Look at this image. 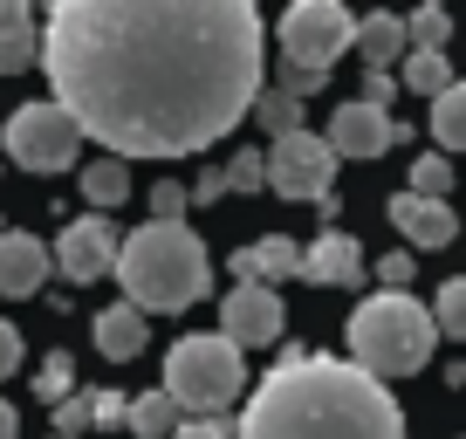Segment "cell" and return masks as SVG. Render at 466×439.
Wrapping results in <instances>:
<instances>
[{
  "label": "cell",
  "instance_id": "6da1fadb",
  "mask_svg": "<svg viewBox=\"0 0 466 439\" xmlns=\"http://www.w3.org/2000/svg\"><path fill=\"white\" fill-rule=\"evenodd\" d=\"M48 103L103 158H192L261 97L254 0H48Z\"/></svg>",
  "mask_w": 466,
  "mask_h": 439
},
{
  "label": "cell",
  "instance_id": "7a4b0ae2",
  "mask_svg": "<svg viewBox=\"0 0 466 439\" xmlns=\"http://www.w3.org/2000/svg\"><path fill=\"white\" fill-rule=\"evenodd\" d=\"M233 439H405V412L391 384H378L350 357H322L295 343L248 392Z\"/></svg>",
  "mask_w": 466,
  "mask_h": 439
},
{
  "label": "cell",
  "instance_id": "3957f363",
  "mask_svg": "<svg viewBox=\"0 0 466 439\" xmlns=\"http://www.w3.org/2000/svg\"><path fill=\"white\" fill-rule=\"evenodd\" d=\"M110 281H124L137 316H178L213 289V254L186 220H145L137 234H116Z\"/></svg>",
  "mask_w": 466,
  "mask_h": 439
},
{
  "label": "cell",
  "instance_id": "277c9868",
  "mask_svg": "<svg viewBox=\"0 0 466 439\" xmlns=\"http://www.w3.org/2000/svg\"><path fill=\"white\" fill-rule=\"evenodd\" d=\"M343 343H350V364L384 384V378H411V371L432 364L439 330H432L419 295L384 289V295H370V302H357V316L343 322Z\"/></svg>",
  "mask_w": 466,
  "mask_h": 439
},
{
  "label": "cell",
  "instance_id": "5b68a950",
  "mask_svg": "<svg viewBox=\"0 0 466 439\" xmlns=\"http://www.w3.org/2000/svg\"><path fill=\"white\" fill-rule=\"evenodd\" d=\"M240 384H248V364H240V351H233L227 337H178L172 351H165V384L158 392L172 398L178 419H219V412L240 398Z\"/></svg>",
  "mask_w": 466,
  "mask_h": 439
},
{
  "label": "cell",
  "instance_id": "8992f818",
  "mask_svg": "<svg viewBox=\"0 0 466 439\" xmlns=\"http://www.w3.org/2000/svg\"><path fill=\"white\" fill-rule=\"evenodd\" d=\"M350 7L343 0H289L275 42H281V69H302V76H329L336 56L350 48Z\"/></svg>",
  "mask_w": 466,
  "mask_h": 439
},
{
  "label": "cell",
  "instance_id": "52a82bcc",
  "mask_svg": "<svg viewBox=\"0 0 466 439\" xmlns=\"http://www.w3.org/2000/svg\"><path fill=\"white\" fill-rule=\"evenodd\" d=\"M0 151L15 165H28V172H69L76 151H83V138H76V124L62 117L56 103H21V110H7Z\"/></svg>",
  "mask_w": 466,
  "mask_h": 439
},
{
  "label": "cell",
  "instance_id": "ba28073f",
  "mask_svg": "<svg viewBox=\"0 0 466 439\" xmlns=\"http://www.w3.org/2000/svg\"><path fill=\"white\" fill-rule=\"evenodd\" d=\"M261 186L268 192H281V199H329V186H336V151L322 145L316 131H289V138H275V145L261 151Z\"/></svg>",
  "mask_w": 466,
  "mask_h": 439
},
{
  "label": "cell",
  "instance_id": "9c48e42d",
  "mask_svg": "<svg viewBox=\"0 0 466 439\" xmlns=\"http://www.w3.org/2000/svg\"><path fill=\"white\" fill-rule=\"evenodd\" d=\"M405 138H411V131L391 117V110H370V103L350 97V103H336V110H329V131H322V145L336 151V165H343V158L364 165V158H384L391 145H405Z\"/></svg>",
  "mask_w": 466,
  "mask_h": 439
},
{
  "label": "cell",
  "instance_id": "30bf717a",
  "mask_svg": "<svg viewBox=\"0 0 466 439\" xmlns=\"http://www.w3.org/2000/svg\"><path fill=\"white\" fill-rule=\"evenodd\" d=\"M110 261H116V227L103 213H83L62 227V240L48 248V268L56 275H69L76 289H89V281H110Z\"/></svg>",
  "mask_w": 466,
  "mask_h": 439
},
{
  "label": "cell",
  "instance_id": "8fae6325",
  "mask_svg": "<svg viewBox=\"0 0 466 439\" xmlns=\"http://www.w3.org/2000/svg\"><path fill=\"white\" fill-rule=\"evenodd\" d=\"M281 322H289V309H281L275 289H227L219 295V330L213 337H227L233 351H268V343H281Z\"/></svg>",
  "mask_w": 466,
  "mask_h": 439
},
{
  "label": "cell",
  "instance_id": "7c38bea8",
  "mask_svg": "<svg viewBox=\"0 0 466 439\" xmlns=\"http://www.w3.org/2000/svg\"><path fill=\"white\" fill-rule=\"evenodd\" d=\"M364 248L343 234V227H322L316 234V248L302 254V281H316V289H357L364 281Z\"/></svg>",
  "mask_w": 466,
  "mask_h": 439
},
{
  "label": "cell",
  "instance_id": "4fadbf2b",
  "mask_svg": "<svg viewBox=\"0 0 466 439\" xmlns=\"http://www.w3.org/2000/svg\"><path fill=\"white\" fill-rule=\"evenodd\" d=\"M391 227L411 240V248H452V234H460V220H452L446 199H419V192H391Z\"/></svg>",
  "mask_w": 466,
  "mask_h": 439
},
{
  "label": "cell",
  "instance_id": "5bb4252c",
  "mask_svg": "<svg viewBox=\"0 0 466 439\" xmlns=\"http://www.w3.org/2000/svg\"><path fill=\"white\" fill-rule=\"evenodd\" d=\"M48 281V248L35 234H0V295L28 302L35 289Z\"/></svg>",
  "mask_w": 466,
  "mask_h": 439
},
{
  "label": "cell",
  "instance_id": "9a60e30c",
  "mask_svg": "<svg viewBox=\"0 0 466 439\" xmlns=\"http://www.w3.org/2000/svg\"><path fill=\"white\" fill-rule=\"evenodd\" d=\"M145 343H151V322L137 316L131 302H110V309L96 316V357H110V364H131Z\"/></svg>",
  "mask_w": 466,
  "mask_h": 439
},
{
  "label": "cell",
  "instance_id": "2e32d148",
  "mask_svg": "<svg viewBox=\"0 0 466 439\" xmlns=\"http://www.w3.org/2000/svg\"><path fill=\"white\" fill-rule=\"evenodd\" d=\"M350 48H357V62L364 69H398V56H405V21L398 15H364L357 28H350Z\"/></svg>",
  "mask_w": 466,
  "mask_h": 439
},
{
  "label": "cell",
  "instance_id": "e0dca14e",
  "mask_svg": "<svg viewBox=\"0 0 466 439\" xmlns=\"http://www.w3.org/2000/svg\"><path fill=\"white\" fill-rule=\"evenodd\" d=\"M35 62V0H0V76Z\"/></svg>",
  "mask_w": 466,
  "mask_h": 439
},
{
  "label": "cell",
  "instance_id": "ac0fdd59",
  "mask_svg": "<svg viewBox=\"0 0 466 439\" xmlns=\"http://www.w3.org/2000/svg\"><path fill=\"white\" fill-rule=\"evenodd\" d=\"M254 281L261 289H275V281H302V248H295L289 234H268V240H254Z\"/></svg>",
  "mask_w": 466,
  "mask_h": 439
},
{
  "label": "cell",
  "instance_id": "d6986e66",
  "mask_svg": "<svg viewBox=\"0 0 466 439\" xmlns=\"http://www.w3.org/2000/svg\"><path fill=\"white\" fill-rule=\"evenodd\" d=\"M83 199L96 206V213L124 206V199H131V165H116V158H89V165H83Z\"/></svg>",
  "mask_w": 466,
  "mask_h": 439
},
{
  "label": "cell",
  "instance_id": "ffe728a7",
  "mask_svg": "<svg viewBox=\"0 0 466 439\" xmlns=\"http://www.w3.org/2000/svg\"><path fill=\"white\" fill-rule=\"evenodd\" d=\"M398 83L419 89V97H439V89L452 83V62L439 56V48H405V56H398Z\"/></svg>",
  "mask_w": 466,
  "mask_h": 439
},
{
  "label": "cell",
  "instance_id": "44dd1931",
  "mask_svg": "<svg viewBox=\"0 0 466 439\" xmlns=\"http://www.w3.org/2000/svg\"><path fill=\"white\" fill-rule=\"evenodd\" d=\"M124 425H131L137 439H172L178 412H172V398H165V392H137V398H124Z\"/></svg>",
  "mask_w": 466,
  "mask_h": 439
},
{
  "label": "cell",
  "instance_id": "7402d4cb",
  "mask_svg": "<svg viewBox=\"0 0 466 439\" xmlns=\"http://www.w3.org/2000/svg\"><path fill=\"white\" fill-rule=\"evenodd\" d=\"M248 117L261 124L268 138H289V131H302V103H295V97H289V89H281V83H275V89L261 83V97L248 103Z\"/></svg>",
  "mask_w": 466,
  "mask_h": 439
},
{
  "label": "cell",
  "instance_id": "603a6c76",
  "mask_svg": "<svg viewBox=\"0 0 466 439\" xmlns=\"http://www.w3.org/2000/svg\"><path fill=\"white\" fill-rule=\"evenodd\" d=\"M432 138H439V158L466 145V89H460V83H446V89L432 97Z\"/></svg>",
  "mask_w": 466,
  "mask_h": 439
},
{
  "label": "cell",
  "instance_id": "cb8c5ba5",
  "mask_svg": "<svg viewBox=\"0 0 466 439\" xmlns=\"http://www.w3.org/2000/svg\"><path fill=\"white\" fill-rule=\"evenodd\" d=\"M425 316H432L439 337H466V281H460V275L439 281V295H432V309H425Z\"/></svg>",
  "mask_w": 466,
  "mask_h": 439
},
{
  "label": "cell",
  "instance_id": "d4e9b609",
  "mask_svg": "<svg viewBox=\"0 0 466 439\" xmlns=\"http://www.w3.org/2000/svg\"><path fill=\"white\" fill-rule=\"evenodd\" d=\"M69 392H76V357H69V351H48L42 371H35V398H48V405H56V398H69Z\"/></svg>",
  "mask_w": 466,
  "mask_h": 439
},
{
  "label": "cell",
  "instance_id": "484cf974",
  "mask_svg": "<svg viewBox=\"0 0 466 439\" xmlns=\"http://www.w3.org/2000/svg\"><path fill=\"white\" fill-rule=\"evenodd\" d=\"M446 186H452V165L439 158V151H419V158H411V186L405 192H419V199H446Z\"/></svg>",
  "mask_w": 466,
  "mask_h": 439
},
{
  "label": "cell",
  "instance_id": "4316f807",
  "mask_svg": "<svg viewBox=\"0 0 466 439\" xmlns=\"http://www.w3.org/2000/svg\"><path fill=\"white\" fill-rule=\"evenodd\" d=\"M446 35H452L446 7H411V21H405V48H446Z\"/></svg>",
  "mask_w": 466,
  "mask_h": 439
},
{
  "label": "cell",
  "instance_id": "83f0119b",
  "mask_svg": "<svg viewBox=\"0 0 466 439\" xmlns=\"http://www.w3.org/2000/svg\"><path fill=\"white\" fill-rule=\"evenodd\" d=\"M219 186L227 192H261V151H233V158L219 165Z\"/></svg>",
  "mask_w": 466,
  "mask_h": 439
},
{
  "label": "cell",
  "instance_id": "f1b7e54d",
  "mask_svg": "<svg viewBox=\"0 0 466 439\" xmlns=\"http://www.w3.org/2000/svg\"><path fill=\"white\" fill-rule=\"evenodd\" d=\"M89 433V392L56 398V439H83Z\"/></svg>",
  "mask_w": 466,
  "mask_h": 439
},
{
  "label": "cell",
  "instance_id": "f546056e",
  "mask_svg": "<svg viewBox=\"0 0 466 439\" xmlns=\"http://www.w3.org/2000/svg\"><path fill=\"white\" fill-rule=\"evenodd\" d=\"M186 186H178V179H158V186H151V220H186Z\"/></svg>",
  "mask_w": 466,
  "mask_h": 439
},
{
  "label": "cell",
  "instance_id": "4dcf8cb0",
  "mask_svg": "<svg viewBox=\"0 0 466 439\" xmlns=\"http://www.w3.org/2000/svg\"><path fill=\"white\" fill-rule=\"evenodd\" d=\"M370 275H378V281H384V289H391V295H405V289H411V275H419V268H411V254L398 248V254H384V261L370 268Z\"/></svg>",
  "mask_w": 466,
  "mask_h": 439
},
{
  "label": "cell",
  "instance_id": "1f68e13d",
  "mask_svg": "<svg viewBox=\"0 0 466 439\" xmlns=\"http://www.w3.org/2000/svg\"><path fill=\"white\" fill-rule=\"evenodd\" d=\"M172 439H233V419L219 412V419H178Z\"/></svg>",
  "mask_w": 466,
  "mask_h": 439
},
{
  "label": "cell",
  "instance_id": "d6a6232c",
  "mask_svg": "<svg viewBox=\"0 0 466 439\" xmlns=\"http://www.w3.org/2000/svg\"><path fill=\"white\" fill-rule=\"evenodd\" d=\"M391 97H398V76L370 69V76H364V97H357V103H370V110H391Z\"/></svg>",
  "mask_w": 466,
  "mask_h": 439
},
{
  "label": "cell",
  "instance_id": "836d02e7",
  "mask_svg": "<svg viewBox=\"0 0 466 439\" xmlns=\"http://www.w3.org/2000/svg\"><path fill=\"white\" fill-rule=\"evenodd\" d=\"M89 425H124V398L116 392H89Z\"/></svg>",
  "mask_w": 466,
  "mask_h": 439
},
{
  "label": "cell",
  "instance_id": "e575fe53",
  "mask_svg": "<svg viewBox=\"0 0 466 439\" xmlns=\"http://www.w3.org/2000/svg\"><path fill=\"white\" fill-rule=\"evenodd\" d=\"M15 371H21V330L0 322V378H15Z\"/></svg>",
  "mask_w": 466,
  "mask_h": 439
},
{
  "label": "cell",
  "instance_id": "d590c367",
  "mask_svg": "<svg viewBox=\"0 0 466 439\" xmlns=\"http://www.w3.org/2000/svg\"><path fill=\"white\" fill-rule=\"evenodd\" d=\"M219 192H227V186H219V165H206V172H199V179H192V186H186V199H199V206H213V199H219Z\"/></svg>",
  "mask_w": 466,
  "mask_h": 439
},
{
  "label": "cell",
  "instance_id": "8d00e7d4",
  "mask_svg": "<svg viewBox=\"0 0 466 439\" xmlns=\"http://www.w3.org/2000/svg\"><path fill=\"white\" fill-rule=\"evenodd\" d=\"M15 433H21V419H15V405L0 398V439H15Z\"/></svg>",
  "mask_w": 466,
  "mask_h": 439
},
{
  "label": "cell",
  "instance_id": "74e56055",
  "mask_svg": "<svg viewBox=\"0 0 466 439\" xmlns=\"http://www.w3.org/2000/svg\"><path fill=\"white\" fill-rule=\"evenodd\" d=\"M419 7H446V0H419Z\"/></svg>",
  "mask_w": 466,
  "mask_h": 439
},
{
  "label": "cell",
  "instance_id": "f35d334b",
  "mask_svg": "<svg viewBox=\"0 0 466 439\" xmlns=\"http://www.w3.org/2000/svg\"><path fill=\"white\" fill-rule=\"evenodd\" d=\"M0 234H7V227H0Z\"/></svg>",
  "mask_w": 466,
  "mask_h": 439
}]
</instances>
